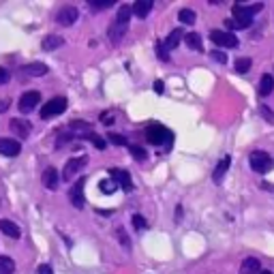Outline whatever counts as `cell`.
<instances>
[{
	"mask_svg": "<svg viewBox=\"0 0 274 274\" xmlns=\"http://www.w3.org/2000/svg\"><path fill=\"white\" fill-rule=\"evenodd\" d=\"M131 221H133V227H135V229H139V231L148 227L146 219H144V217H139V214H133V219H131Z\"/></svg>",
	"mask_w": 274,
	"mask_h": 274,
	"instance_id": "33",
	"label": "cell"
},
{
	"mask_svg": "<svg viewBox=\"0 0 274 274\" xmlns=\"http://www.w3.org/2000/svg\"><path fill=\"white\" fill-rule=\"evenodd\" d=\"M99 188H101V193H105V195H112L114 191L118 188V184H116V182L112 180V178H107V180H101Z\"/></svg>",
	"mask_w": 274,
	"mask_h": 274,
	"instance_id": "29",
	"label": "cell"
},
{
	"mask_svg": "<svg viewBox=\"0 0 274 274\" xmlns=\"http://www.w3.org/2000/svg\"><path fill=\"white\" fill-rule=\"evenodd\" d=\"M110 174H112V180H114L118 186H120L122 191H127V193H129V191H133V182H131V174H129L127 170H112Z\"/></svg>",
	"mask_w": 274,
	"mask_h": 274,
	"instance_id": "11",
	"label": "cell"
},
{
	"mask_svg": "<svg viewBox=\"0 0 274 274\" xmlns=\"http://www.w3.org/2000/svg\"><path fill=\"white\" fill-rule=\"evenodd\" d=\"M7 107H9V105H7V101H0V114L7 112Z\"/></svg>",
	"mask_w": 274,
	"mask_h": 274,
	"instance_id": "43",
	"label": "cell"
},
{
	"mask_svg": "<svg viewBox=\"0 0 274 274\" xmlns=\"http://www.w3.org/2000/svg\"><path fill=\"white\" fill-rule=\"evenodd\" d=\"M146 139L150 141L152 146H172L174 144V133L167 127L154 122V124H150L146 129Z\"/></svg>",
	"mask_w": 274,
	"mask_h": 274,
	"instance_id": "2",
	"label": "cell"
},
{
	"mask_svg": "<svg viewBox=\"0 0 274 274\" xmlns=\"http://www.w3.org/2000/svg\"><path fill=\"white\" fill-rule=\"evenodd\" d=\"M118 238H120V240H122V244L129 248V238H127V234H124L122 229H118Z\"/></svg>",
	"mask_w": 274,
	"mask_h": 274,
	"instance_id": "40",
	"label": "cell"
},
{
	"mask_svg": "<svg viewBox=\"0 0 274 274\" xmlns=\"http://www.w3.org/2000/svg\"><path fill=\"white\" fill-rule=\"evenodd\" d=\"M41 101V92L39 90H28V92H24L22 94V99H19V112L22 114H30L34 110V105H39Z\"/></svg>",
	"mask_w": 274,
	"mask_h": 274,
	"instance_id": "6",
	"label": "cell"
},
{
	"mask_svg": "<svg viewBox=\"0 0 274 274\" xmlns=\"http://www.w3.org/2000/svg\"><path fill=\"white\" fill-rule=\"evenodd\" d=\"M184 37V32H182V28H176V30H172L170 32V37L165 39V50H174V47H178V43H180V39Z\"/></svg>",
	"mask_w": 274,
	"mask_h": 274,
	"instance_id": "22",
	"label": "cell"
},
{
	"mask_svg": "<svg viewBox=\"0 0 274 274\" xmlns=\"http://www.w3.org/2000/svg\"><path fill=\"white\" fill-rule=\"evenodd\" d=\"M131 15H133V9H131L129 5H122L120 9H118L116 24H122V26H129V19H131Z\"/></svg>",
	"mask_w": 274,
	"mask_h": 274,
	"instance_id": "24",
	"label": "cell"
},
{
	"mask_svg": "<svg viewBox=\"0 0 274 274\" xmlns=\"http://www.w3.org/2000/svg\"><path fill=\"white\" fill-rule=\"evenodd\" d=\"M248 163H251V170L257 172V174H268L274 167L272 157L268 152H261V150H255L251 157H248Z\"/></svg>",
	"mask_w": 274,
	"mask_h": 274,
	"instance_id": "3",
	"label": "cell"
},
{
	"mask_svg": "<svg viewBox=\"0 0 274 274\" xmlns=\"http://www.w3.org/2000/svg\"><path fill=\"white\" fill-rule=\"evenodd\" d=\"M163 90H165V84H163L161 79H157V81H154V92H157V94H163Z\"/></svg>",
	"mask_w": 274,
	"mask_h": 274,
	"instance_id": "39",
	"label": "cell"
},
{
	"mask_svg": "<svg viewBox=\"0 0 274 274\" xmlns=\"http://www.w3.org/2000/svg\"><path fill=\"white\" fill-rule=\"evenodd\" d=\"M43 186L45 188H50V191H54L56 186H58V182H60V176H58V172L54 170V167H47L45 172H43Z\"/></svg>",
	"mask_w": 274,
	"mask_h": 274,
	"instance_id": "14",
	"label": "cell"
},
{
	"mask_svg": "<svg viewBox=\"0 0 274 274\" xmlns=\"http://www.w3.org/2000/svg\"><path fill=\"white\" fill-rule=\"evenodd\" d=\"M210 56H212L217 62H221V65H225V62H227V56H225L221 50H212V52H210Z\"/></svg>",
	"mask_w": 274,
	"mask_h": 274,
	"instance_id": "34",
	"label": "cell"
},
{
	"mask_svg": "<svg viewBox=\"0 0 274 274\" xmlns=\"http://www.w3.org/2000/svg\"><path fill=\"white\" fill-rule=\"evenodd\" d=\"M229 165H231V157H223L221 161H219V165L214 167V174H212V180L214 182H221L223 178H225V174H227V170H229Z\"/></svg>",
	"mask_w": 274,
	"mask_h": 274,
	"instance_id": "13",
	"label": "cell"
},
{
	"mask_svg": "<svg viewBox=\"0 0 274 274\" xmlns=\"http://www.w3.org/2000/svg\"><path fill=\"white\" fill-rule=\"evenodd\" d=\"M86 163H88V157H75V159H69L67 165H65V170H62V178L69 182L71 178H75V174H79L81 170L86 167Z\"/></svg>",
	"mask_w": 274,
	"mask_h": 274,
	"instance_id": "5",
	"label": "cell"
},
{
	"mask_svg": "<svg viewBox=\"0 0 274 274\" xmlns=\"http://www.w3.org/2000/svg\"><path fill=\"white\" fill-rule=\"evenodd\" d=\"M13 270H15V261L11 257H7V255H0V272L3 274H13Z\"/></svg>",
	"mask_w": 274,
	"mask_h": 274,
	"instance_id": "26",
	"label": "cell"
},
{
	"mask_svg": "<svg viewBox=\"0 0 274 274\" xmlns=\"http://www.w3.org/2000/svg\"><path fill=\"white\" fill-rule=\"evenodd\" d=\"M84 184H86V178H79V180L73 184V188H71V193H69V197H71V204H73L75 208H84Z\"/></svg>",
	"mask_w": 274,
	"mask_h": 274,
	"instance_id": "9",
	"label": "cell"
},
{
	"mask_svg": "<svg viewBox=\"0 0 274 274\" xmlns=\"http://www.w3.org/2000/svg\"><path fill=\"white\" fill-rule=\"evenodd\" d=\"M195 11L193 9H180V13H178V19H180L182 24H193L195 22Z\"/></svg>",
	"mask_w": 274,
	"mask_h": 274,
	"instance_id": "28",
	"label": "cell"
},
{
	"mask_svg": "<svg viewBox=\"0 0 274 274\" xmlns=\"http://www.w3.org/2000/svg\"><path fill=\"white\" fill-rule=\"evenodd\" d=\"M272 90H274V77L268 75V73L261 75V79H259V97H270Z\"/></svg>",
	"mask_w": 274,
	"mask_h": 274,
	"instance_id": "20",
	"label": "cell"
},
{
	"mask_svg": "<svg viewBox=\"0 0 274 274\" xmlns=\"http://www.w3.org/2000/svg\"><path fill=\"white\" fill-rule=\"evenodd\" d=\"M210 39L214 45H221V47H238V39L227 30H212Z\"/></svg>",
	"mask_w": 274,
	"mask_h": 274,
	"instance_id": "7",
	"label": "cell"
},
{
	"mask_svg": "<svg viewBox=\"0 0 274 274\" xmlns=\"http://www.w3.org/2000/svg\"><path fill=\"white\" fill-rule=\"evenodd\" d=\"M90 124L88 122H81V120H75V122H71L69 124V135H86L90 133Z\"/></svg>",
	"mask_w": 274,
	"mask_h": 274,
	"instance_id": "23",
	"label": "cell"
},
{
	"mask_svg": "<svg viewBox=\"0 0 274 274\" xmlns=\"http://www.w3.org/2000/svg\"><path fill=\"white\" fill-rule=\"evenodd\" d=\"M0 231H3L5 236H9V238H19L22 236L19 227L13 221H9V219H0Z\"/></svg>",
	"mask_w": 274,
	"mask_h": 274,
	"instance_id": "19",
	"label": "cell"
},
{
	"mask_svg": "<svg viewBox=\"0 0 274 274\" xmlns=\"http://www.w3.org/2000/svg\"><path fill=\"white\" fill-rule=\"evenodd\" d=\"M261 274H272V272H268V270H266V272H261Z\"/></svg>",
	"mask_w": 274,
	"mask_h": 274,
	"instance_id": "44",
	"label": "cell"
},
{
	"mask_svg": "<svg viewBox=\"0 0 274 274\" xmlns=\"http://www.w3.org/2000/svg\"><path fill=\"white\" fill-rule=\"evenodd\" d=\"M157 54H159V58H161L163 62H167V60H170L167 50H165V45H163V43H157Z\"/></svg>",
	"mask_w": 274,
	"mask_h": 274,
	"instance_id": "35",
	"label": "cell"
},
{
	"mask_svg": "<svg viewBox=\"0 0 274 274\" xmlns=\"http://www.w3.org/2000/svg\"><path fill=\"white\" fill-rule=\"evenodd\" d=\"M259 268H261L259 259H255V257H246V259L242 261V266H240V274H257Z\"/></svg>",
	"mask_w": 274,
	"mask_h": 274,
	"instance_id": "21",
	"label": "cell"
},
{
	"mask_svg": "<svg viewBox=\"0 0 274 274\" xmlns=\"http://www.w3.org/2000/svg\"><path fill=\"white\" fill-rule=\"evenodd\" d=\"M9 127L17 135V139H26L30 135V122L24 120V118H13V120L9 122Z\"/></svg>",
	"mask_w": 274,
	"mask_h": 274,
	"instance_id": "12",
	"label": "cell"
},
{
	"mask_svg": "<svg viewBox=\"0 0 274 274\" xmlns=\"http://www.w3.org/2000/svg\"><path fill=\"white\" fill-rule=\"evenodd\" d=\"M62 45H65V39L58 37V34H47V37L43 39V43H41V47L45 52H54V50H58V47H62Z\"/></svg>",
	"mask_w": 274,
	"mask_h": 274,
	"instance_id": "18",
	"label": "cell"
},
{
	"mask_svg": "<svg viewBox=\"0 0 274 274\" xmlns=\"http://www.w3.org/2000/svg\"><path fill=\"white\" fill-rule=\"evenodd\" d=\"M22 71H24L26 75H30V77H43L50 69H47V65H43V62H30V65L24 67Z\"/></svg>",
	"mask_w": 274,
	"mask_h": 274,
	"instance_id": "17",
	"label": "cell"
},
{
	"mask_svg": "<svg viewBox=\"0 0 274 274\" xmlns=\"http://www.w3.org/2000/svg\"><path fill=\"white\" fill-rule=\"evenodd\" d=\"M152 7H154L152 0H137V3H135L133 7H131V9H133V13H135L139 19H144V17H148V15H150Z\"/></svg>",
	"mask_w": 274,
	"mask_h": 274,
	"instance_id": "16",
	"label": "cell"
},
{
	"mask_svg": "<svg viewBox=\"0 0 274 274\" xmlns=\"http://www.w3.org/2000/svg\"><path fill=\"white\" fill-rule=\"evenodd\" d=\"M264 9V5L257 3V5H234V19H227L225 22V26H227L229 30H236V28H248L253 22V15L257 13V11Z\"/></svg>",
	"mask_w": 274,
	"mask_h": 274,
	"instance_id": "1",
	"label": "cell"
},
{
	"mask_svg": "<svg viewBox=\"0 0 274 274\" xmlns=\"http://www.w3.org/2000/svg\"><path fill=\"white\" fill-rule=\"evenodd\" d=\"M5 81H9V71L0 69V84H5Z\"/></svg>",
	"mask_w": 274,
	"mask_h": 274,
	"instance_id": "41",
	"label": "cell"
},
{
	"mask_svg": "<svg viewBox=\"0 0 274 274\" xmlns=\"http://www.w3.org/2000/svg\"><path fill=\"white\" fill-rule=\"evenodd\" d=\"M101 122H103V124H114V116H112L110 112L101 114Z\"/></svg>",
	"mask_w": 274,
	"mask_h": 274,
	"instance_id": "38",
	"label": "cell"
},
{
	"mask_svg": "<svg viewBox=\"0 0 274 274\" xmlns=\"http://www.w3.org/2000/svg\"><path fill=\"white\" fill-rule=\"evenodd\" d=\"M259 112H261V116H264V118H268L270 122H274V114H272V110H268L266 105H261V110H259Z\"/></svg>",
	"mask_w": 274,
	"mask_h": 274,
	"instance_id": "37",
	"label": "cell"
},
{
	"mask_svg": "<svg viewBox=\"0 0 274 274\" xmlns=\"http://www.w3.org/2000/svg\"><path fill=\"white\" fill-rule=\"evenodd\" d=\"M184 43L191 47V50H201V37L197 32H188V34H184Z\"/></svg>",
	"mask_w": 274,
	"mask_h": 274,
	"instance_id": "25",
	"label": "cell"
},
{
	"mask_svg": "<svg viewBox=\"0 0 274 274\" xmlns=\"http://www.w3.org/2000/svg\"><path fill=\"white\" fill-rule=\"evenodd\" d=\"M251 67H253V60H251V58H238V60H236V71H238L240 75H244Z\"/></svg>",
	"mask_w": 274,
	"mask_h": 274,
	"instance_id": "27",
	"label": "cell"
},
{
	"mask_svg": "<svg viewBox=\"0 0 274 274\" xmlns=\"http://www.w3.org/2000/svg\"><path fill=\"white\" fill-rule=\"evenodd\" d=\"M19 152H22V144L17 139H9V137L0 139V154H3V157L13 159V157H17Z\"/></svg>",
	"mask_w": 274,
	"mask_h": 274,
	"instance_id": "8",
	"label": "cell"
},
{
	"mask_svg": "<svg viewBox=\"0 0 274 274\" xmlns=\"http://www.w3.org/2000/svg\"><path fill=\"white\" fill-rule=\"evenodd\" d=\"M75 19H77V9L75 7H69L67 5V7H62L56 13V22L60 24V26H73Z\"/></svg>",
	"mask_w": 274,
	"mask_h": 274,
	"instance_id": "10",
	"label": "cell"
},
{
	"mask_svg": "<svg viewBox=\"0 0 274 274\" xmlns=\"http://www.w3.org/2000/svg\"><path fill=\"white\" fill-rule=\"evenodd\" d=\"M39 274H54V272H52L50 266H45V264H43V266H39Z\"/></svg>",
	"mask_w": 274,
	"mask_h": 274,
	"instance_id": "42",
	"label": "cell"
},
{
	"mask_svg": "<svg viewBox=\"0 0 274 274\" xmlns=\"http://www.w3.org/2000/svg\"><path fill=\"white\" fill-rule=\"evenodd\" d=\"M127 28L129 26H122V24H112V26H110V30H107V37H110V41L114 43V45H118V43H120L122 41V37H124V34H127Z\"/></svg>",
	"mask_w": 274,
	"mask_h": 274,
	"instance_id": "15",
	"label": "cell"
},
{
	"mask_svg": "<svg viewBox=\"0 0 274 274\" xmlns=\"http://www.w3.org/2000/svg\"><path fill=\"white\" fill-rule=\"evenodd\" d=\"M90 141L94 144V148H99V150H103V148H105V139H103V137H99V135H90Z\"/></svg>",
	"mask_w": 274,
	"mask_h": 274,
	"instance_id": "36",
	"label": "cell"
},
{
	"mask_svg": "<svg viewBox=\"0 0 274 274\" xmlns=\"http://www.w3.org/2000/svg\"><path fill=\"white\" fill-rule=\"evenodd\" d=\"M65 110H67V99L65 97H56V99L47 101L41 107V118L43 120H50V118H54V116H60Z\"/></svg>",
	"mask_w": 274,
	"mask_h": 274,
	"instance_id": "4",
	"label": "cell"
},
{
	"mask_svg": "<svg viewBox=\"0 0 274 274\" xmlns=\"http://www.w3.org/2000/svg\"><path fill=\"white\" fill-rule=\"evenodd\" d=\"M131 154H133V159L135 161H144L148 154H146V150L144 148H139V146H131Z\"/></svg>",
	"mask_w": 274,
	"mask_h": 274,
	"instance_id": "32",
	"label": "cell"
},
{
	"mask_svg": "<svg viewBox=\"0 0 274 274\" xmlns=\"http://www.w3.org/2000/svg\"><path fill=\"white\" fill-rule=\"evenodd\" d=\"M107 139L112 141L114 146H129V141H127V137L124 135H118V133H110L107 135Z\"/></svg>",
	"mask_w": 274,
	"mask_h": 274,
	"instance_id": "30",
	"label": "cell"
},
{
	"mask_svg": "<svg viewBox=\"0 0 274 274\" xmlns=\"http://www.w3.org/2000/svg\"><path fill=\"white\" fill-rule=\"evenodd\" d=\"M116 0H90V7L92 9H110Z\"/></svg>",
	"mask_w": 274,
	"mask_h": 274,
	"instance_id": "31",
	"label": "cell"
}]
</instances>
